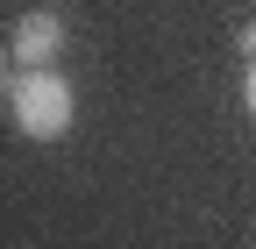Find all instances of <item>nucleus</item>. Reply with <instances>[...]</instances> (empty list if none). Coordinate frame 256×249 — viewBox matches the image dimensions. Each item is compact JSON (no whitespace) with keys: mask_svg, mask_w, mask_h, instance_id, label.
<instances>
[{"mask_svg":"<svg viewBox=\"0 0 256 249\" xmlns=\"http://www.w3.org/2000/svg\"><path fill=\"white\" fill-rule=\"evenodd\" d=\"M8 107H14V128H22L28 142H57L64 128H72L78 92H72V78H64L57 64H28V72H14Z\"/></svg>","mask_w":256,"mask_h":249,"instance_id":"nucleus-1","label":"nucleus"},{"mask_svg":"<svg viewBox=\"0 0 256 249\" xmlns=\"http://www.w3.org/2000/svg\"><path fill=\"white\" fill-rule=\"evenodd\" d=\"M0 92H14V78H8V72H0Z\"/></svg>","mask_w":256,"mask_h":249,"instance_id":"nucleus-5","label":"nucleus"},{"mask_svg":"<svg viewBox=\"0 0 256 249\" xmlns=\"http://www.w3.org/2000/svg\"><path fill=\"white\" fill-rule=\"evenodd\" d=\"M57 50H64V14H50V8H28L14 22V36H8V57L22 72L28 64H57Z\"/></svg>","mask_w":256,"mask_h":249,"instance_id":"nucleus-2","label":"nucleus"},{"mask_svg":"<svg viewBox=\"0 0 256 249\" xmlns=\"http://www.w3.org/2000/svg\"><path fill=\"white\" fill-rule=\"evenodd\" d=\"M242 107H249V121H256V64H249V78H242Z\"/></svg>","mask_w":256,"mask_h":249,"instance_id":"nucleus-3","label":"nucleus"},{"mask_svg":"<svg viewBox=\"0 0 256 249\" xmlns=\"http://www.w3.org/2000/svg\"><path fill=\"white\" fill-rule=\"evenodd\" d=\"M242 50H249V64H256V22H249V28H242Z\"/></svg>","mask_w":256,"mask_h":249,"instance_id":"nucleus-4","label":"nucleus"}]
</instances>
